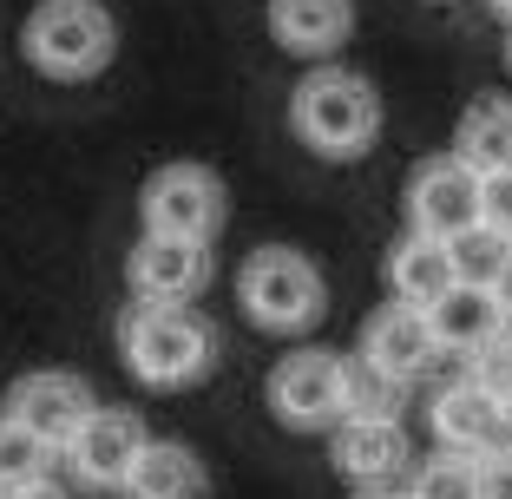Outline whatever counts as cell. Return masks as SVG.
<instances>
[{
	"instance_id": "6da1fadb",
	"label": "cell",
	"mask_w": 512,
	"mask_h": 499,
	"mask_svg": "<svg viewBox=\"0 0 512 499\" xmlns=\"http://www.w3.org/2000/svg\"><path fill=\"white\" fill-rule=\"evenodd\" d=\"M119 348H125V368L145 388H184V381H197L211 368L217 329L191 303H145L138 296L119 316Z\"/></svg>"
},
{
	"instance_id": "7a4b0ae2",
	"label": "cell",
	"mask_w": 512,
	"mask_h": 499,
	"mask_svg": "<svg viewBox=\"0 0 512 499\" xmlns=\"http://www.w3.org/2000/svg\"><path fill=\"white\" fill-rule=\"evenodd\" d=\"M20 53L46 79H92L119 53V20L99 0H40L20 27Z\"/></svg>"
},
{
	"instance_id": "3957f363",
	"label": "cell",
	"mask_w": 512,
	"mask_h": 499,
	"mask_svg": "<svg viewBox=\"0 0 512 499\" xmlns=\"http://www.w3.org/2000/svg\"><path fill=\"white\" fill-rule=\"evenodd\" d=\"M296 132L309 152L322 158H362L381 132V99L362 73H342V66H322L296 86Z\"/></svg>"
},
{
	"instance_id": "277c9868",
	"label": "cell",
	"mask_w": 512,
	"mask_h": 499,
	"mask_svg": "<svg viewBox=\"0 0 512 499\" xmlns=\"http://www.w3.org/2000/svg\"><path fill=\"white\" fill-rule=\"evenodd\" d=\"M243 289V309H250V322H263V329H309V322L322 316V270L302 250H283V243H270V250H256L250 263H243L237 276Z\"/></svg>"
},
{
	"instance_id": "5b68a950",
	"label": "cell",
	"mask_w": 512,
	"mask_h": 499,
	"mask_svg": "<svg viewBox=\"0 0 512 499\" xmlns=\"http://www.w3.org/2000/svg\"><path fill=\"white\" fill-rule=\"evenodd\" d=\"M145 230H171V237H197L211 243L217 224H224V178L211 165H165L145 178Z\"/></svg>"
},
{
	"instance_id": "8992f818",
	"label": "cell",
	"mask_w": 512,
	"mask_h": 499,
	"mask_svg": "<svg viewBox=\"0 0 512 499\" xmlns=\"http://www.w3.org/2000/svg\"><path fill=\"white\" fill-rule=\"evenodd\" d=\"M407 217H414L421 237H440V243L460 237L467 224H480V171L460 152L427 158L414 171V184H407Z\"/></svg>"
},
{
	"instance_id": "52a82bcc",
	"label": "cell",
	"mask_w": 512,
	"mask_h": 499,
	"mask_svg": "<svg viewBox=\"0 0 512 499\" xmlns=\"http://www.w3.org/2000/svg\"><path fill=\"white\" fill-rule=\"evenodd\" d=\"M145 421H138L132 408H92L86 421L73 427V440H66L60 454L66 467L79 473V486H99V493H119V480L132 473L138 447H145Z\"/></svg>"
},
{
	"instance_id": "ba28073f",
	"label": "cell",
	"mask_w": 512,
	"mask_h": 499,
	"mask_svg": "<svg viewBox=\"0 0 512 499\" xmlns=\"http://www.w3.org/2000/svg\"><path fill=\"white\" fill-rule=\"evenodd\" d=\"M92 408H99V401H92V388L73 375V368H33V375H20L14 388H7V421H20L27 434H40L53 454L73 440V427L86 421Z\"/></svg>"
},
{
	"instance_id": "9c48e42d",
	"label": "cell",
	"mask_w": 512,
	"mask_h": 499,
	"mask_svg": "<svg viewBox=\"0 0 512 499\" xmlns=\"http://www.w3.org/2000/svg\"><path fill=\"white\" fill-rule=\"evenodd\" d=\"M125 276H132V296H145V303H191L197 289L211 283V243L171 237V230H145L132 243Z\"/></svg>"
},
{
	"instance_id": "30bf717a",
	"label": "cell",
	"mask_w": 512,
	"mask_h": 499,
	"mask_svg": "<svg viewBox=\"0 0 512 499\" xmlns=\"http://www.w3.org/2000/svg\"><path fill=\"white\" fill-rule=\"evenodd\" d=\"M335 348H302L270 368V408L283 427H335L342 401H335Z\"/></svg>"
},
{
	"instance_id": "8fae6325",
	"label": "cell",
	"mask_w": 512,
	"mask_h": 499,
	"mask_svg": "<svg viewBox=\"0 0 512 499\" xmlns=\"http://www.w3.org/2000/svg\"><path fill=\"white\" fill-rule=\"evenodd\" d=\"M329 460H335V467H342L355 486H394V480L407 473L401 414H381V421H335Z\"/></svg>"
},
{
	"instance_id": "7c38bea8",
	"label": "cell",
	"mask_w": 512,
	"mask_h": 499,
	"mask_svg": "<svg viewBox=\"0 0 512 499\" xmlns=\"http://www.w3.org/2000/svg\"><path fill=\"white\" fill-rule=\"evenodd\" d=\"M362 355L381 368V375H394L407 388V381L421 375L427 362H434L440 348H434V329H427V309L414 303H388L375 322L362 329Z\"/></svg>"
},
{
	"instance_id": "4fadbf2b",
	"label": "cell",
	"mask_w": 512,
	"mask_h": 499,
	"mask_svg": "<svg viewBox=\"0 0 512 499\" xmlns=\"http://www.w3.org/2000/svg\"><path fill=\"white\" fill-rule=\"evenodd\" d=\"M355 27V0H270V33L283 53H302V60H322L348 40Z\"/></svg>"
},
{
	"instance_id": "5bb4252c",
	"label": "cell",
	"mask_w": 512,
	"mask_h": 499,
	"mask_svg": "<svg viewBox=\"0 0 512 499\" xmlns=\"http://www.w3.org/2000/svg\"><path fill=\"white\" fill-rule=\"evenodd\" d=\"M125 499H204L211 480H204V460L178 440H145L132 460V473L119 480Z\"/></svg>"
},
{
	"instance_id": "9a60e30c",
	"label": "cell",
	"mask_w": 512,
	"mask_h": 499,
	"mask_svg": "<svg viewBox=\"0 0 512 499\" xmlns=\"http://www.w3.org/2000/svg\"><path fill=\"white\" fill-rule=\"evenodd\" d=\"M427 329H434V348H453V355H467L480 348L486 335L499 329V303L486 283H447L427 303Z\"/></svg>"
},
{
	"instance_id": "2e32d148",
	"label": "cell",
	"mask_w": 512,
	"mask_h": 499,
	"mask_svg": "<svg viewBox=\"0 0 512 499\" xmlns=\"http://www.w3.org/2000/svg\"><path fill=\"white\" fill-rule=\"evenodd\" d=\"M434 434H440V447H453V454H480V447L506 440V427H499V401L480 394L473 381H453V388L434 394Z\"/></svg>"
},
{
	"instance_id": "e0dca14e",
	"label": "cell",
	"mask_w": 512,
	"mask_h": 499,
	"mask_svg": "<svg viewBox=\"0 0 512 499\" xmlns=\"http://www.w3.org/2000/svg\"><path fill=\"white\" fill-rule=\"evenodd\" d=\"M388 283H394V296H401V303L427 309V303L440 296V289L453 283V257H447V243H440V237H421V230H414V237H407L401 250L388 257Z\"/></svg>"
},
{
	"instance_id": "ac0fdd59",
	"label": "cell",
	"mask_w": 512,
	"mask_h": 499,
	"mask_svg": "<svg viewBox=\"0 0 512 499\" xmlns=\"http://www.w3.org/2000/svg\"><path fill=\"white\" fill-rule=\"evenodd\" d=\"M335 401H342V421H381V414L401 408V381L381 375L362 348L335 362Z\"/></svg>"
},
{
	"instance_id": "d6986e66",
	"label": "cell",
	"mask_w": 512,
	"mask_h": 499,
	"mask_svg": "<svg viewBox=\"0 0 512 499\" xmlns=\"http://www.w3.org/2000/svg\"><path fill=\"white\" fill-rule=\"evenodd\" d=\"M453 152L467 158L473 171H512V106L506 99H480L460 119V145Z\"/></svg>"
},
{
	"instance_id": "ffe728a7",
	"label": "cell",
	"mask_w": 512,
	"mask_h": 499,
	"mask_svg": "<svg viewBox=\"0 0 512 499\" xmlns=\"http://www.w3.org/2000/svg\"><path fill=\"white\" fill-rule=\"evenodd\" d=\"M46 467H53V447L0 414V493H20V486L46 480Z\"/></svg>"
},
{
	"instance_id": "44dd1931",
	"label": "cell",
	"mask_w": 512,
	"mask_h": 499,
	"mask_svg": "<svg viewBox=\"0 0 512 499\" xmlns=\"http://www.w3.org/2000/svg\"><path fill=\"white\" fill-rule=\"evenodd\" d=\"M512 237H499L493 224H467L460 237H447V257H453V283H493L499 263H506Z\"/></svg>"
},
{
	"instance_id": "7402d4cb",
	"label": "cell",
	"mask_w": 512,
	"mask_h": 499,
	"mask_svg": "<svg viewBox=\"0 0 512 499\" xmlns=\"http://www.w3.org/2000/svg\"><path fill=\"white\" fill-rule=\"evenodd\" d=\"M407 499H480L473 493V454H440V460H421L414 480H407Z\"/></svg>"
},
{
	"instance_id": "603a6c76",
	"label": "cell",
	"mask_w": 512,
	"mask_h": 499,
	"mask_svg": "<svg viewBox=\"0 0 512 499\" xmlns=\"http://www.w3.org/2000/svg\"><path fill=\"white\" fill-rule=\"evenodd\" d=\"M467 381L480 394H493V401L512 394V322H499L480 348H467Z\"/></svg>"
},
{
	"instance_id": "cb8c5ba5",
	"label": "cell",
	"mask_w": 512,
	"mask_h": 499,
	"mask_svg": "<svg viewBox=\"0 0 512 499\" xmlns=\"http://www.w3.org/2000/svg\"><path fill=\"white\" fill-rule=\"evenodd\" d=\"M473 493L480 499H512V440H493L473 454Z\"/></svg>"
},
{
	"instance_id": "d4e9b609",
	"label": "cell",
	"mask_w": 512,
	"mask_h": 499,
	"mask_svg": "<svg viewBox=\"0 0 512 499\" xmlns=\"http://www.w3.org/2000/svg\"><path fill=\"white\" fill-rule=\"evenodd\" d=\"M480 224L512 237V171H480Z\"/></svg>"
},
{
	"instance_id": "484cf974",
	"label": "cell",
	"mask_w": 512,
	"mask_h": 499,
	"mask_svg": "<svg viewBox=\"0 0 512 499\" xmlns=\"http://www.w3.org/2000/svg\"><path fill=\"white\" fill-rule=\"evenodd\" d=\"M486 289H493V303H499V322H512V250H506V263H499V276Z\"/></svg>"
},
{
	"instance_id": "4316f807",
	"label": "cell",
	"mask_w": 512,
	"mask_h": 499,
	"mask_svg": "<svg viewBox=\"0 0 512 499\" xmlns=\"http://www.w3.org/2000/svg\"><path fill=\"white\" fill-rule=\"evenodd\" d=\"M0 499H66L53 480H33V486H20V493H0Z\"/></svg>"
},
{
	"instance_id": "83f0119b",
	"label": "cell",
	"mask_w": 512,
	"mask_h": 499,
	"mask_svg": "<svg viewBox=\"0 0 512 499\" xmlns=\"http://www.w3.org/2000/svg\"><path fill=\"white\" fill-rule=\"evenodd\" d=\"M355 499H407V493H401V486H362Z\"/></svg>"
},
{
	"instance_id": "f1b7e54d",
	"label": "cell",
	"mask_w": 512,
	"mask_h": 499,
	"mask_svg": "<svg viewBox=\"0 0 512 499\" xmlns=\"http://www.w3.org/2000/svg\"><path fill=\"white\" fill-rule=\"evenodd\" d=\"M499 427H506V440H512V394L499 401Z\"/></svg>"
},
{
	"instance_id": "f546056e",
	"label": "cell",
	"mask_w": 512,
	"mask_h": 499,
	"mask_svg": "<svg viewBox=\"0 0 512 499\" xmlns=\"http://www.w3.org/2000/svg\"><path fill=\"white\" fill-rule=\"evenodd\" d=\"M493 14H506V20H512V0H493Z\"/></svg>"
}]
</instances>
